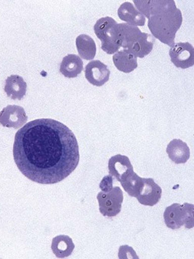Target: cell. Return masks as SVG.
I'll list each match as a JSON object with an SVG mask.
<instances>
[{
  "label": "cell",
  "mask_w": 194,
  "mask_h": 259,
  "mask_svg": "<svg viewBox=\"0 0 194 259\" xmlns=\"http://www.w3.org/2000/svg\"><path fill=\"white\" fill-rule=\"evenodd\" d=\"M13 158L19 171L31 181L56 184L78 166L79 147L69 127L52 118H39L16 133Z\"/></svg>",
  "instance_id": "obj_1"
},
{
  "label": "cell",
  "mask_w": 194,
  "mask_h": 259,
  "mask_svg": "<svg viewBox=\"0 0 194 259\" xmlns=\"http://www.w3.org/2000/svg\"><path fill=\"white\" fill-rule=\"evenodd\" d=\"M137 10L148 19V28L155 38L171 47L175 45L177 31L183 23L181 11L175 2L168 1H134Z\"/></svg>",
  "instance_id": "obj_2"
},
{
  "label": "cell",
  "mask_w": 194,
  "mask_h": 259,
  "mask_svg": "<svg viewBox=\"0 0 194 259\" xmlns=\"http://www.w3.org/2000/svg\"><path fill=\"white\" fill-rule=\"evenodd\" d=\"M118 23L113 18H101L94 26V32L102 42V49L107 54H115L121 47L118 35Z\"/></svg>",
  "instance_id": "obj_3"
},
{
  "label": "cell",
  "mask_w": 194,
  "mask_h": 259,
  "mask_svg": "<svg viewBox=\"0 0 194 259\" xmlns=\"http://www.w3.org/2000/svg\"><path fill=\"white\" fill-rule=\"evenodd\" d=\"M193 208L192 204H172L166 208L164 213V223L169 229H180L184 226L187 229L193 227Z\"/></svg>",
  "instance_id": "obj_4"
},
{
  "label": "cell",
  "mask_w": 194,
  "mask_h": 259,
  "mask_svg": "<svg viewBox=\"0 0 194 259\" xmlns=\"http://www.w3.org/2000/svg\"><path fill=\"white\" fill-rule=\"evenodd\" d=\"M99 211L106 217H115L121 211L124 200L123 192L120 187H115L110 192H101L98 194Z\"/></svg>",
  "instance_id": "obj_5"
},
{
  "label": "cell",
  "mask_w": 194,
  "mask_h": 259,
  "mask_svg": "<svg viewBox=\"0 0 194 259\" xmlns=\"http://www.w3.org/2000/svg\"><path fill=\"white\" fill-rule=\"evenodd\" d=\"M170 60L176 67L188 69L194 65L193 47L189 42H178L169 51Z\"/></svg>",
  "instance_id": "obj_6"
},
{
  "label": "cell",
  "mask_w": 194,
  "mask_h": 259,
  "mask_svg": "<svg viewBox=\"0 0 194 259\" xmlns=\"http://www.w3.org/2000/svg\"><path fill=\"white\" fill-rule=\"evenodd\" d=\"M28 116L23 107L9 105L0 112V124L7 128L19 130L27 123Z\"/></svg>",
  "instance_id": "obj_7"
},
{
  "label": "cell",
  "mask_w": 194,
  "mask_h": 259,
  "mask_svg": "<svg viewBox=\"0 0 194 259\" xmlns=\"http://www.w3.org/2000/svg\"><path fill=\"white\" fill-rule=\"evenodd\" d=\"M84 74L89 83L100 87L109 80L111 72L109 67L100 60H92L86 66Z\"/></svg>",
  "instance_id": "obj_8"
},
{
  "label": "cell",
  "mask_w": 194,
  "mask_h": 259,
  "mask_svg": "<svg viewBox=\"0 0 194 259\" xmlns=\"http://www.w3.org/2000/svg\"><path fill=\"white\" fill-rule=\"evenodd\" d=\"M162 195V189L152 178L143 179V184L137 196L141 205L154 206L159 202Z\"/></svg>",
  "instance_id": "obj_9"
},
{
  "label": "cell",
  "mask_w": 194,
  "mask_h": 259,
  "mask_svg": "<svg viewBox=\"0 0 194 259\" xmlns=\"http://www.w3.org/2000/svg\"><path fill=\"white\" fill-rule=\"evenodd\" d=\"M109 174L121 183V180L129 173L134 171V167L128 157L118 154L109 159Z\"/></svg>",
  "instance_id": "obj_10"
},
{
  "label": "cell",
  "mask_w": 194,
  "mask_h": 259,
  "mask_svg": "<svg viewBox=\"0 0 194 259\" xmlns=\"http://www.w3.org/2000/svg\"><path fill=\"white\" fill-rule=\"evenodd\" d=\"M155 38L151 34L140 32L135 40L126 50L137 58H144L153 50Z\"/></svg>",
  "instance_id": "obj_11"
},
{
  "label": "cell",
  "mask_w": 194,
  "mask_h": 259,
  "mask_svg": "<svg viewBox=\"0 0 194 259\" xmlns=\"http://www.w3.org/2000/svg\"><path fill=\"white\" fill-rule=\"evenodd\" d=\"M118 17L122 21L134 26H143L146 18L134 7L133 4L125 2L121 4L118 10Z\"/></svg>",
  "instance_id": "obj_12"
},
{
  "label": "cell",
  "mask_w": 194,
  "mask_h": 259,
  "mask_svg": "<svg viewBox=\"0 0 194 259\" xmlns=\"http://www.w3.org/2000/svg\"><path fill=\"white\" fill-rule=\"evenodd\" d=\"M167 153L172 162L176 164H184L189 160L190 151L186 143L180 139L172 140L167 147Z\"/></svg>",
  "instance_id": "obj_13"
},
{
  "label": "cell",
  "mask_w": 194,
  "mask_h": 259,
  "mask_svg": "<svg viewBox=\"0 0 194 259\" xmlns=\"http://www.w3.org/2000/svg\"><path fill=\"white\" fill-rule=\"evenodd\" d=\"M27 90V84L23 77L12 75L6 79L4 91L13 100H21Z\"/></svg>",
  "instance_id": "obj_14"
},
{
  "label": "cell",
  "mask_w": 194,
  "mask_h": 259,
  "mask_svg": "<svg viewBox=\"0 0 194 259\" xmlns=\"http://www.w3.org/2000/svg\"><path fill=\"white\" fill-rule=\"evenodd\" d=\"M59 71L64 76L75 78L83 71L82 60L78 55L69 54L62 59Z\"/></svg>",
  "instance_id": "obj_15"
},
{
  "label": "cell",
  "mask_w": 194,
  "mask_h": 259,
  "mask_svg": "<svg viewBox=\"0 0 194 259\" xmlns=\"http://www.w3.org/2000/svg\"><path fill=\"white\" fill-rule=\"evenodd\" d=\"M113 62L115 67L124 73L133 72L137 67V58L126 50L114 54Z\"/></svg>",
  "instance_id": "obj_16"
},
{
  "label": "cell",
  "mask_w": 194,
  "mask_h": 259,
  "mask_svg": "<svg viewBox=\"0 0 194 259\" xmlns=\"http://www.w3.org/2000/svg\"><path fill=\"white\" fill-rule=\"evenodd\" d=\"M75 248V244L68 235H58L55 237L52 242V250L59 258L67 257L72 254Z\"/></svg>",
  "instance_id": "obj_17"
},
{
  "label": "cell",
  "mask_w": 194,
  "mask_h": 259,
  "mask_svg": "<svg viewBox=\"0 0 194 259\" xmlns=\"http://www.w3.org/2000/svg\"><path fill=\"white\" fill-rule=\"evenodd\" d=\"M76 47L80 58L85 60H93L96 56L95 42L90 35L81 34L76 38Z\"/></svg>",
  "instance_id": "obj_18"
},
{
  "label": "cell",
  "mask_w": 194,
  "mask_h": 259,
  "mask_svg": "<svg viewBox=\"0 0 194 259\" xmlns=\"http://www.w3.org/2000/svg\"><path fill=\"white\" fill-rule=\"evenodd\" d=\"M120 183L123 186L124 190L130 196L137 198L142 186H143V178H140L134 171H132L125 176Z\"/></svg>",
  "instance_id": "obj_19"
},
{
  "label": "cell",
  "mask_w": 194,
  "mask_h": 259,
  "mask_svg": "<svg viewBox=\"0 0 194 259\" xmlns=\"http://www.w3.org/2000/svg\"><path fill=\"white\" fill-rule=\"evenodd\" d=\"M119 258H137L139 257L136 254L135 251L128 245H121L119 248V254H118Z\"/></svg>",
  "instance_id": "obj_20"
},
{
  "label": "cell",
  "mask_w": 194,
  "mask_h": 259,
  "mask_svg": "<svg viewBox=\"0 0 194 259\" xmlns=\"http://www.w3.org/2000/svg\"><path fill=\"white\" fill-rule=\"evenodd\" d=\"M114 177L111 175L105 176L102 179V182L99 185V187L102 189V192H110L113 189Z\"/></svg>",
  "instance_id": "obj_21"
}]
</instances>
